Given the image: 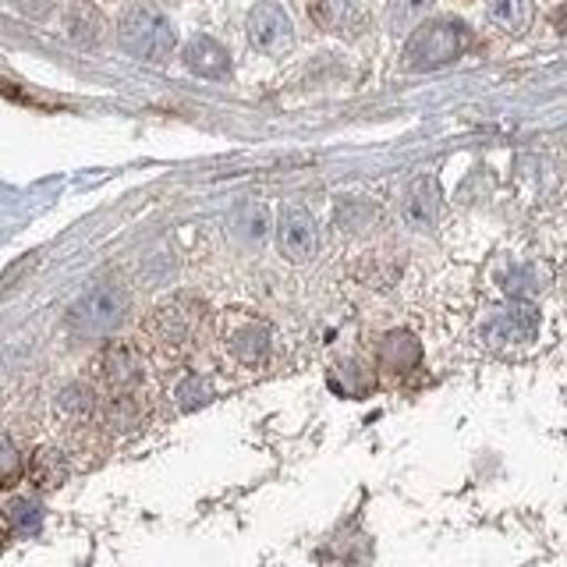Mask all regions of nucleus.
I'll return each mask as SVG.
<instances>
[{"mask_svg":"<svg viewBox=\"0 0 567 567\" xmlns=\"http://www.w3.org/2000/svg\"><path fill=\"white\" fill-rule=\"evenodd\" d=\"M206 327V306L199 298L174 295L142 319V341L164 365L185 362Z\"/></svg>","mask_w":567,"mask_h":567,"instance_id":"1","label":"nucleus"},{"mask_svg":"<svg viewBox=\"0 0 567 567\" xmlns=\"http://www.w3.org/2000/svg\"><path fill=\"white\" fill-rule=\"evenodd\" d=\"M472 47V29L461 18H430L408 35L401 64L408 71H436L454 64Z\"/></svg>","mask_w":567,"mask_h":567,"instance_id":"2","label":"nucleus"},{"mask_svg":"<svg viewBox=\"0 0 567 567\" xmlns=\"http://www.w3.org/2000/svg\"><path fill=\"white\" fill-rule=\"evenodd\" d=\"M217 348H220V359L230 369L252 372V369H262L266 359H270L274 330L266 319L252 312H227L217 323Z\"/></svg>","mask_w":567,"mask_h":567,"instance_id":"3","label":"nucleus"},{"mask_svg":"<svg viewBox=\"0 0 567 567\" xmlns=\"http://www.w3.org/2000/svg\"><path fill=\"white\" fill-rule=\"evenodd\" d=\"M117 43L138 61L164 64L177 47V32L171 18L159 14L156 8H128L117 18Z\"/></svg>","mask_w":567,"mask_h":567,"instance_id":"4","label":"nucleus"},{"mask_svg":"<svg viewBox=\"0 0 567 567\" xmlns=\"http://www.w3.org/2000/svg\"><path fill=\"white\" fill-rule=\"evenodd\" d=\"M132 309V295L117 280H103L96 288H89L75 306L68 309V327L82 337H106L114 333Z\"/></svg>","mask_w":567,"mask_h":567,"instance_id":"5","label":"nucleus"},{"mask_svg":"<svg viewBox=\"0 0 567 567\" xmlns=\"http://www.w3.org/2000/svg\"><path fill=\"white\" fill-rule=\"evenodd\" d=\"M89 377H93V386L103 398L135 394V390L142 386V377H146L142 351L135 344H124V341L106 344L93 359V365H89Z\"/></svg>","mask_w":567,"mask_h":567,"instance_id":"6","label":"nucleus"},{"mask_svg":"<svg viewBox=\"0 0 567 567\" xmlns=\"http://www.w3.org/2000/svg\"><path fill=\"white\" fill-rule=\"evenodd\" d=\"M539 333V309L525 298H511L507 306L493 309L483 323V337L493 348H525Z\"/></svg>","mask_w":567,"mask_h":567,"instance_id":"7","label":"nucleus"},{"mask_svg":"<svg viewBox=\"0 0 567 567\" xmlns=\"http://www.w3.org/2000/svg\"><path fill=\"white\" fill-rule=\"evenodd\" d=\"M245 32L248 43L259 53H266V58H280V53H288L295 47V22L277 0H259L245 18Z\"/></svg>","mask_w":567,"mask_h":567,"instance_id":"8","label":"nucleus"},{"mask_svg":"<svg viewBox=\"0 0 567 567\" xmlns=\"http://www.w3.org/2000/svg\"><path fill=\"white\" fill-rule=\"evenodd\" d=\"M277 248H280V256L288 259V262H309L316 256V220H312V213L301 206V203H284L280 213H277Z\"/></svg>","mask_w":567,"mask_h":567,"instance_id":"9","label":"nucleus"},{"mask_svg":"<svg viewBox=\"0 0 567 567\" xmlns=\"http://www.w3.org/2000/svg\"><path fill=\"white\" fill-rule=\"evenodd\" d=\"M182 61L192 75L209 79V82H224L230 79V53L224 43H217L213 35H195L188 47L182 50Z\"/></svg>","mask_w":567,"mask_h":567,"instance_id":"10","label":"nucleus"},{"mask_svg":"<svg viewBox=\"0 0 567 567\" xmlns=\"http://www.w3.org/2000/svg\"><path fill=\"white\" fill-rule=\"evenodd\" d=\"M380 372L390 380H401L408 372H415V365L422 362V348L415 341V333L408 330H390L380 341Z\"/></svg>","mask_w":567,"mask_h":567,"instance_id":"11","label":"nucleus"},{"mask_svg":"<svg viewBox=\"0 0 567 567\" xmlns=\"http://www.w3.org/2000/svg\"><path fill=\"white\" fill-rule=\"evenodd\" d=\"M440 209H443V195L433 174H422L408 188V199H404V217L412 227L419 230H433L440 220Z\"/></svg>","mask_w":567,"mask_h":567,"instance_id":"12","label":"nucleus"},{"mask_svg":"<svg viewBox=\"0 0 567 567\" xmlns=\"http://www.w3.org/2000/svg\"><path fill=\"white\" fill-rule=\"evenodd\" d=\"M359 18H362L359 0H312V22L323 32L348 35L359 25Z\"/></svg>","mask_w":567,"mask_h":567,"instance_id":"13","label":"nucleus"},{"mask_svg":"<svg viewBox=\"0 0 567 567\" xmlns=\"http://www.w3.org/2000/svg\"><path fill=\"white\" fill-rule=\"evenodd\" d=\"M486 18L489 25L507 35H525L532 29V18H536V4L532 0H489Z\"/></svg>","mask_w":567,"mask_h":567,"instance_id":"14","label":"nucleus"},{"mask_svg":"<svg viewBox=\"0 0 567 567\" xmlns=\"http://www.w3.org/2000/svg\"><path fill=\"white\" fill-rule=\"evenodd\" d=\"M25 475H29V483H32L35 489L50 493V489L64 486V478H68V457H64L58 447H40V451L32 454Z\"/></svg>","mask_w":567,"mask_h":567,"instance_id":"15","label":"nucleus"},{"mask_svg":"<svg viewBox=\"0 0 567 567\" xmlns=\"http://www.w3.org/2000/svg\"><path fill=\"white\" fill-rule=\"evenodd\" d=\"M436 0H390L386 4V29L394 35H412L422 22L425 14L433 11Z\"/></svg>","mask_w":567,"mask_h":567,"instance_id":"16","label":"nucleus"},{"mask_svg":"<svg viewBox=\"0 0 567 567\" xmlns=\"http://www.w3.org/2000/svg\"><path fill=\"white\" fill-rule=\"evenodd\" d=\"M40 528V507L32 501H11L4 511H0V543L11 536H25V532Z\"/></svg>","mask_w":567,"mask_h":567,"instance_id":"17","label":"nucleus"},{"mask_svg":"<svg viewBox=\"0 0 567 567\" xmlns=\"http://www.w3.org/2000/svg\"><path fill=\"white\" fill-rule=\"evenodd\" d=\"M58 412L68 419V422H75V425H85L89 419H93L96 412V390L93 386H68L64 394L58 398Z\"/></svg>","mask_w":567,"mask_h":567,"instance_id":"18","label":"nucleus"},{"mask_svg":"<svg viewBox=\"0 0 567 567\" xmlns=\"http://www.w3.org/2000/svg\"><path fill=\"white\" fill-rule=\"evenodd\" d=\"M235 235L248 245H259L266 235H270V213H266V206H259V203L241 206L235 217Z\"/></svg>","mask_w":567,"mask_h":567,"instance_id":"19","label":"nucleus"},{"mask_svg":"<svg viewBox=\"0 0 567 567\" xmlns=\"http://www.w3.org/2000/svg\"><path fill=\"white\" fill-rule=\"evenodd\" d=\"M68 32L75 35L79 43H96L100 35H103L100 11L89 8V4H71V11H68Z\"/></svg>","mask_w":567,"mask_h":567,"instance_id":"20","label":"nucleus"},{"mask_svg":"<svg viewBox=\"0 0 567 567\" xmlns=\"http://www.w3.org/2000/svg\"><path fill=\"white\" fill-rule=\"evenodd\" d=\"M25 457L11 440H0V489H14L25 478Z\"/></svg>","mask_w":567,"mask_h":567,"instance_id":"21","label":"nucleus"},{"mask_svg":"<svg viewBox=\"0 0 567 567\" xmlns=\"http://www.w3.org/2000/svg\"><path fill=\"white\" fill-rule=\"evenodd\" d=\"M209 398H213V386H209L206 377H188L182 386H177V404H182L185 412H192V408H203Z\"/></svg>","mask_w":567,"mask_h":567,"instance_id":"22","label":"nucleus"},{"mask_svg":"<svg viewBox=\"0 0 567 567\" xmlns=\"http://www.w3.org/2000/svg\"><path fill=\"white\" fill-rule=\"evenodd\" d=\"M549 22H554V29H557V32H564V35H567V4H560L554 14H549Z\"/></svg>","mask_w":567,"mask_h":567,"instance_id":"23","label":"nucleus"}]
</instances>
